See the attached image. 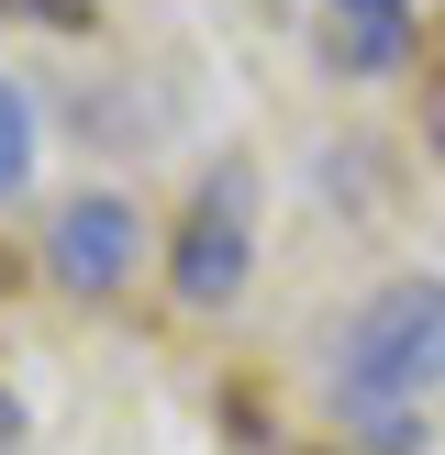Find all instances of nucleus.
<instances>
[{"label": "nucleus", "instance_id": "obj_4", "mask_svg": "<svg viewBox=\"0 0 445 455\" xmlns=\"http://www.w3.org/2000/svg\"><path fill=\"white\" fill-rule=\"evenodd\" d=\"M334 78H400L412 67V0H323Z\"/></svg>", "mask_w": 445, "mask_h": 455}, {"label": "nucleus", "instance_id": "obj_3", "mask_svg": "<svg viewBox=\"0 0 445 455\" xmlns=\"http://www.w3.org/2000/svg\"><path fill=\"white\" fill-rule=\"evenodd\" d=\"M134 256H145V212H134L123 189H78V200H56V222H44V267H56V289L111 300V289L134 278Z\"/></svg>", "mask_w": 445, "mask_h": 455}, {"label": "nucleus", "instance_id": "obj_1", "mask_svg": "<svg viewBox=\"0 0 445 455\" xmlns=\"http://www.w3.org/2000/svg\"><path fill=\"white\" fill-rule=\"evenodd\" d=\"M323 389L345 411H423L445 389V278H378L368 300L334 323V355H323Z\"/></svg>", "mask_w": 445, "mask_h": 455}, {"label": "nucleus", "instance_id": "obj_5", "mask_svg": "<svg viewBox=\"0 0 445 455\" xmlns=\"http://www.w3.org/2000/svg\"><path fill=\"white\" fill-rule=\"evenodd\" d=\"M22 167H34V100H22V89L0 78V200L22 189Z\"/></svg>", "mask_w": 445, "mask_h": 455}, {"label": "nucleus", "instance_id": "obj_8", "mask_svg": "<svg viewBox=\"0 0 445 455\" xmlns=\"http://www.w3.org/2000/svg\"><path fill=\"white\" fill-rule=\"evenodd\" d=\"M22 444H34V422H22V400L0 389V455H22Z\"/></svg>", "mask_w": 445, "mask_h": 455}, {"label": "nucleus", "instance_id": "obj_6", "mask_svg": "<svg viewBox=\"0 0 445 455\" xmlns=\"http://www.w3.org/2000/svg\"><path fill=\"white\" fill-rule=\"evenodd\" d=\"M356 444L368 455H423L434 434H423V411H356Z\"/></svg>", "mask_w": 445, "mask_h": 455}, {"label": "nucleus", "instance_id": "obj_2", "mask_svg": "<svg viewBox=\"0 0 445 455\" xmlns=\"http://www.w3.org/2000/svg\"><path fill=\"white\" fill-rule=\"evenodd\" d=\"M245 278H256V167H245V156H222V167L190 189V212H178L167 300H178V311H234Z\"/></svg>", "mask_w": 445, "mask_h": 455}, {"label": "nucleus", "instance_id": "obj_7", "mask_svg": "<svg viewBox=\"0 0 445 455\" xmlns=\"http://www.w3.org/2000/svg\"><path fill=\"white\" fill-rule=\"evenodd\" d=\"M423 145L445 156V56H434V78H423Z\"/></svg>", "mask_w": 445, "mask_h": 455}]
</instances>
